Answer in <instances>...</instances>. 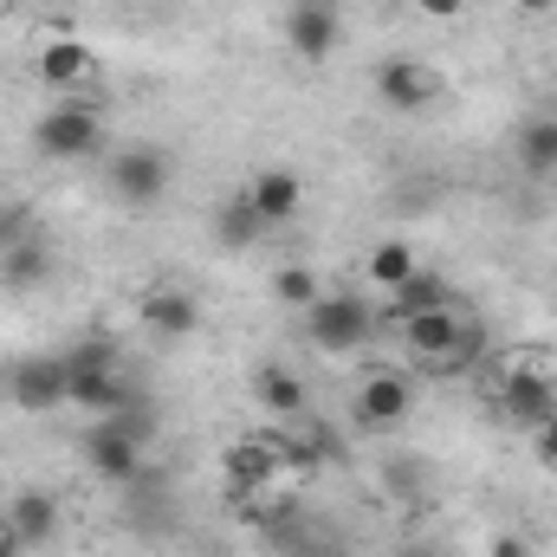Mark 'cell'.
<instances>
[{
    "label": "cell",
    "instance_id": "cell-1",
    "mask_svg": "<svg viewBox=\"0 0 557 557\" xmlns=\"http://www.w3.org/2000/svg\"><path fill=\"white\" fill-rule=\"evenodd\" d=\"M305 337L324 350V357H350V350H363L370 337H376V305L363 298V292H318L311 305H305Z\"/></svg>",
    "mask_w": 557,
    "mask_h": 557
},
{
    "label": "cell",
    "instance_id": "cell-2",
    "mask_svg": "<svg viewBox=\"0 0 557 557\" xmlns=\"http://www.w3.org/2000/svg\"><path fill=\"white\" fill-rule=\"evenodd\" d=\"M169 182H175V162L156 143H131V149L111 156V195L124 208H156L169 195Z\"/></svg>",
    "mask_w": 557,
    "mask_h": 557
},
{
    "label": "cell",
    "instance_id": "cell-3",
    "mask_svg": "<svg viewBox=\"0 0 557 557\" xmlns=\"http://www.w3.org/2000/svg\"><path fill=\"white\" fill-rule=\"evenodd\" d=\"M33 143H39V156H52V162H85V156H98V143H104V117H98L91 104H52V111L33 124Z\"/></svg>",
    "mask_w": 557,
    "mask_h": 557
},
{
    "label": "cell",
    "instance_id": "cell-4",
    "mask_svg": "<svg viewBox=\"0 0 557 557\" xmlns=\"http://www.w3.org/2000/svg\"><path fill=\"white\" fill-rule=\"evenodd\" d=\"M85 467H91L98 480H111V486H131L143 473V441L117 416H98L85 428Z\"/></svg>",
    "mask_w": 557,
    "mask_h": 557
},
{
    "label": "cell",
    "instance_id": "cell-5",
    "mask_svg": "<svg viewBox=\"0 0 557 557\" xmlns=\"http://www.w3.org/2000/svg\"><path fill=\"white\" fill-rule=\"evenodd\" d=\"M0 383H7V403H13V409L46 416V409L65 403V357H20Z\"/></svg>",
    "mask_w": 557,
    "mask_h": 557
},
{
    "label": "cell",
    "instance_id": "cell-6",
    "mask_svg": "<svg viewBox=\"0 0 557 557\" xmlns=\"http://www.w3.org/2000/svg\"><path fill=\"white\" fill-rule=\"evenodd\" d=\"M143 331H156L162 344H182V337H195L201 331V298L188 292V285H149L137 305Z\"/></svg>",
    "mask_w": 557,
    "mask_h": 557
},
{
    "label": "cell",
    "instance_id": "cell-7",
    "mask_svg": "<svg viewBox=\"0 0 557 557\" xmlns=\"http://www.w3.org/2000/svg\"><path fill=\"white\" fill-rule=\"evenodd\" d=\"M285 39H292V52H298L305 65H324V59L337 52V39H344L337 0H298V7L285 13Z\"/></svg>",
    "mask_w": 557,
    "mask_h": 557
},
{
    "label": "cell",
    "instance_id": "cell-8",
    "mask_svg": "<svg viewBox=\"0 0 557 557\" xmlns=\"http://www.w3.org/2000/svg\"><path fill=\"white\" fill-rule=\"evenodd\" d=\"M409 403H416V389H409V376L403 370H376V376H363V389H357V428H396V421L409 416Z\"/></svg>",
    "mask_w": 557,
    "mask_h": 557
},
{
    "label": "cell",
    "instance_id": "cell-9",
    "mask_svg": "<svg viewBox=\"0 0 557 557\" xmlns=\"http://www.w3.org/2000/svg\"><path fill=\"white\" fill-rule=\"evenodd\" d=\"M434 91H441V78H434L421 59H383V65H376V98H383L389 111H428Z\"/></svg>",
    "mask_w": 557,
    "mask_h": 557
},
{
    "label": "cell",
    "instance_id": "cell-10",
    "mask_svg": "<svg viewBox=\"0 0 557 557\" xmlns=\"http://www.w3.org/2000/svg\"><path fill=\"white\" fill-rule=\"evenodd\" d=\"M499 409H506V421H519V428H539V421L557 416V383L545 370H512L499 383Z\"/></svg>",
    "mask_w": 557,
    "mask_h": 557
},
{
    "label": "cell",
    "instance_id": "cell-11",
    "mask_svg": "<svg viewBox=\"0 0 557 557\" xmlns=\"http://www.w3.org/2000/svg\"><path fill=\"white\" fill-rule=\"evenodd\" d=\"M7 532H13L26 552L52 545V539H59V499L39 493V486H20V493L7 499Z\"/></svg>",
    "mask_w": 557,
    "mask_h": 557
},
{
    "label": "cell",
    "instance_id": "cell-12",
    "mask_svg": "<svg viewBox=\"0 0 557 557\" xmlns=\"http://www.w3.org/2000/svg\"><path fill=\"white\" fill-rule=\"evenodd\" d=\"M52 247H46V234H26V240H13L7 253H0V285L7 292H39L46 278H52Z\"/></svg>",
    "mask_w": 557,
    "mask_h": 557
},
{
    "label": "cell",
    "instance_id": "cell-13",
    "mask_svg": "<svg viewBox=\"0 0 557 557\" xmlns=\"http://www.w3.org/2000/svg\"><path fill=\"white\" fill-rule=\"evenodd\" d=\"M273 227L260 221V208H253V195L240 188V195H227L221 208H214V240L227 247V253H247V247H260Z\"/></svg>",
    "mask_w": 557,
    "mask_h": 557
},
{
    "label": "cell",
    "instance_id": "cell-14",
    "mask_svg": "<svg viewBox=\"0 0 557 557\" xmlns=\"http://www.w3.org/2000/svg\"><path fill=\"white\" fill-rule=\"evenodd\" d=\"M247 195H253V208H260L267 227H285V221L298 214V201H305V182H298L292 169H260V175L247 182Z\"/></svg>",
    "mask_w": 557,
    "mask_h": 557
},
{
    "label": "cell",
    "instance_id": "cell-15",
    "mask_svg": "<svg viewBox=\"0 0 557 557\" xmlns=\"http://www.w3.org/2000/svg\"><path fill=\"white\" fill-rule=\"evenodd\" d=\"M253 403L267 409V416L292 421L305 409V383H298V370H285V363H260L253 370Z\"/></svg>",
    "mask_w": 557,
    "mask_h": 557
},
{
    "label": "cell",
    "instance_id": "cell-16",
    "mask_svg": "<svg viewBox=\"0 0 557 557\" xmlns=\"http://www.w3.org/2000/svg\"><path fill=\"white\" fill-rule=\"evenodd\" d=\"M39 78L59 85V91H72V85H91V78H98V59H91L78 39H52V46L39 52Z\"/></svg>",
    "mask_w": 557,
    "mask_h": 557
},
{
    "label": "cell",
    "instance_id": "cell-17",
    "mask_svg": "<svg viewBox=\"0 0 557 557\" xmlns=\"http://www.w3.org/2000/svg\"><path fill=\"white\" fill-rule=\"evenodd\" d=\"M396 311H389V324H403V318H416V311H441V305H454V292H447V278L428 273V267H416V273L403 278L396 292Z\"/></svg>",
    "mask_w": 557,
    "mask_h": 557
},
{
    "label": "cell",
    "instance_id": "cell-18",
    "mask_svg": "<svg viewBox=\"0 0 557 557\" xmlns=\"http://www.w3.org/2000/svg\"><path fill=\"white\" fill-rule=\"evenodd\" d=\"M512 156L525 175H557V117H532L512 143Z\"/></svg>",
    "mask_w": 557,
    "mask_h": 557
},
{
    "label": "cell",
    "instance_id": "cell-19",
    "mask_svg": "<svg viewBox=\"0 0 557 557\" xmlns=\"http://www.w3.org/2000/svg\"><path fill=\"white\" fill-rule=\"evenodd\" d=\"M409 273H416V253H409L403 240H383V247L370 253V278H376L383 292H396V285H403Z\"/></svg>",
    "mask_w": 557,
    "mask_h": 557
},
{
    "label": "cell",
    "instance_id": "cell-20",
    "mask_svg": "<svg viewBox=\"0 0 557 557\" xmlns=\"http://www.w3.org/2000/svg\"><path fill=\"white\" fill-rule=\"evenodd\" d=\"M318 292H324V285H318V273H311V267H298V260L273 273V298H278V305H298V311H305Z\"/></svg>",
    "mask_w": 557,
    "mask_h": 557
},
{
    "label": "cell",
    "instance_id": "cell-21",
    "mask_svg": "<svg viewBox=\"0 0 557 557\" xmlns=\"http://www.w3.org/2000/svg\"><path fill=\"white\" fill-rule=\"evenodd\" d=\"M26 234H39V221H33L26 208H0V253H7L13 240H26Z\"/></svg>",
    "mask_w": 557,
    "mask_h": 557
},
{
    "label": "cell",
    "instance_id": "cell-22",
    "mask_svg": "<svg viewBox=\"0 0 557 557\" xmlns=\"http://www.w3.org/2000/svg\"><path fill=\"white\" fill-rule=\"evenodd\" d=\"M292 557H350V545H344L337 532H311V539H305Z\"/></svg>",
    "mask_w": 557,
    "mask_h": 557
},
{
    "label": "cell",
    "instance_id": "cell-23",
    "mask_svg": "<svg viewBox=\"0 0 557 557\" xmlns=\"http://www.w3.org/2000/svg\"><path fill=\"white\" fill-rule=\"evenodd\" d=\"M532 454H539V467H557V416L532 428Z\"/></svg>",
    "mask_w": 557,
    "mask_h": 557
},
{
    "label": "cell",
    "instance_id": "cell-24",
    "mask_svg": "<svg viewBox=\"0 0 557 557\" xmlns=\"http://www.w3.org/2000/svg\"><path fill=\"white\" fill-rule=\"evenodd\" d=\"M486 557H539V552H532V539H519V532H499Z\"/></svg>",
    "mask_w": 557,
    "mask_h": 557
},
{
    "label": "cell",
    "instance_id": "cell-25",
    "mask_svg": "<svg viewBox=\"0 0 557 557\" xmlns=\"http://www.w3.org/2000/svg\"><path fill=\"white\" fill-rule=\"evenodd\" d=\"M416 7L428 20H460V13H467V0H416Z\"/></svg>",
    "mask_w": 557,
    "mask_h": 557
},
{
    "label": "cell",
    "instance_id": "cell-26",
    "mask_svg": "<svg viewBox=\"0 0 557 557\" xmlns=\"http://www.w3.org/2000/svg\"><path fill=\"white\" fill-rule=\"evenodd\" d=\"M0 557H26V545H20V539H13L7 525H0Z\"/></svg>",
    "mask_w": 557,
    "mask_h": 557
},
{
    "label": "cell",
    "instance_id": "cell-27",
    "mask_svg": "<svg viewBox=\"0 0 557 557\" xmlns=\"http://www.w3.org/2000/svg\"><path fill=\"white\" fill-rule=\"evenodd\" d=\"M512 7H519V13H532V20H539V13H552L557 0H512Z\"/></svg>",
    "mask_w": 557,
    "mask_h": 557
},
{
    "label": "cell",
    "instance_id": "cell-28",
    "mask_svg": "<svg viewBox=\"0 0 557 557\" xmlns=\"http://www.w3.org/2000/svg\"><path fill=\"white\" fill-rule=\"evenodd\" d=\"M20 7H39V13H59L65 0H20Z\"/></svg>",
    "mask_w": 557,
    "mask_h": 557
},
{
    "label": "cell",
    "instance_id": "cell-29",
    "mask_svg": "<svg viewBox=\"0 0 557 557\" xmlns=\"http://www.w3.org/2000/svg\"><path fill=\"white\" fill-rule=\"evenodd\" d=\"M403 557H434V545H409V552H403Z\"/></svg>",
    "mask_w": 557,
    "mask_h": 557
},
{
    "label": "cell",
    "instance_id": "cell-30",
    "mask_svg": "<svg viewBox=\"0 0 557 557\" xmlns=\"http://www.w3.org/2000/svg\"><path fill=\"white\" fill-rule=\"evenodd\" d=\"M169 7H175V0H169Z\"/></svg>",
    "mask_w": 557,
    "mask_h": 557
}]
</instances>
